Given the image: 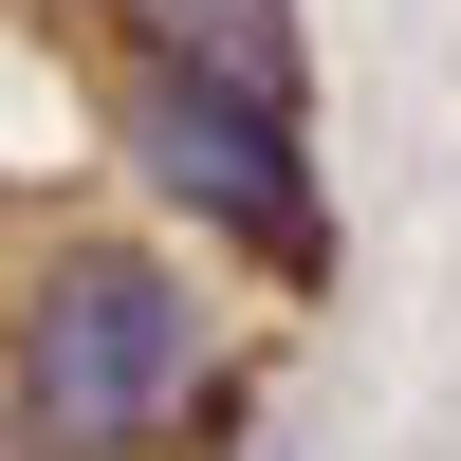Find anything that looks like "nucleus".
I'll return each instance as SVG.
<instances>
[{
    "label": "nucleus",
    "mask_w": 461,
    "mask_h": 461,
    "mask_svg": "<svg viewBox=\"0 0 461 461\" xmlns=\"http://www.w3.org/2000/svg\"><path fill=\"white\" fill-rule=\"evenodd\" d=\"M221 351H240L221 277L185 240H148L130 203H74V221L0 240V406L56 461H167Z\"/></svg>",
    "instance_id": "obj_1"
},
{
    "label": "nucleus",
    "mask_w": 461,
    "mask_h": 461,
    "mask_svg": "<svg viewBox=\"0 0 461 461\" xmlns=\"http://www.w3.org/2000/svg\"><path fill=\"white\" fill-rule=\"evenodd\" d=\"M93 148H111V185H130V221L185 240L203 277L332 295V167H314V111L221 93V74H130V56H111Z\"/></svg>",
    "instance_id": "obj_2"
},
{
    "label": "nucleus",
    "mask_w": 461,
    "mask_h": 461,
    "mask_svg": "<svg viewBox=\"0 0 461 461\" xmlns=\"http://www.w3.org/2000/svg\"><path fill=\"white\" fill-rule=\"evenodd\" d=\"M74 37L130 56V74H221V93L314 111V37H295V0H74Z\"/></svg>",
    "instance_id": "obj_3"
},
{
    "label": "nucleus",
    "mask_w": 461,
    "mask_h": 461,
    "mask_svg": "<svg viewBox=\"0 0 461 461\" xmlns=\"http://www.w3.org/2000/svg\"><path fill=\"white\" fill-rule=\"evenodd\" d=\"M258 406H277V369H258V351H221V369H203V406H185V443H167V461H258Z\"/></svg>",
    "instance_id": "obj_4"
},
{
    "label": "nucleus",
    "mask_w": 461,
    "mask_h": 461,
    "mask_svg": "<svg viewBox=\"0 0 461 461\" xmlns=\"http://www.w3.org/2000/svg\"><path fill=\"white\" fill-rule=\"evenodd\" d=\"M0 461H56V443H37V425H19V406H0Z\"/></svg>",
    "instance_id": "obj_5"
},
{
    "label": "nucleus",
    "mask_w": 461,
    "mask_h": 461,
    "mask_svg": "<svg viewBox=\"0 0 461 461\" xmlns=\"http://www.w3.org/2000/svg\"><path fill=\"white\" fill-rule=\"evenodd\" d=\"M0 19H37V37H56V19H74V0H0Z\"/></svg>",
    "instance_id": "obj_6"
}]
</instances>
